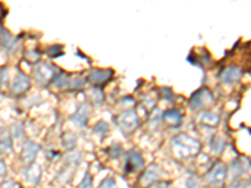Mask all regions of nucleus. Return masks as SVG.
<instances>
[{
	"mask_svg": "<svg viewBox=\"0 0 251 188\" xmlns=\"http://www.w3.org/2000/svg\"><path fill=\"white\" fill-rule=\"evenodd\" d=\"M172 148L177 158H190L201 151V144L195 138L182 133L172 138Z\"/></svg>",
	"mask_w": 251,
	"mask_h": 188,
	"instance_id": "1",
	"label": "nucleus"
},
{
	"mask_svg": "<svg viewBox=\"0 0 251 188\" xmlns=\"http://www.w3.org/2000/svg\"><path fill=\"white\" fill-rule=\"evenodd\" d=\"M117 123L123 132L131 133L140 125V119H138L137 113L133 109H129L118 116Z\"/></svg>",
	"mask_w": 251,
	"mask_h": 188,
	"instance_id": "2",
	"label": "nucleus"
},
{
	"mask_svg": "<svg viewBox=\"0 0 251 188\" xmlns=\"http://www.w3.org/2000/svg\"><path fill=\"white\" fill-rule=\"evenodd\" d=\"M226 177H227V167H226L225 163L217 162L215 163L214 167L208 171L207 176H206V180H207V182L210 183V185L220 187V186L224 185Z\"/></svg>",
	"mask_w": 251,
	"mask_h": 188,
	"instance_id": "3",
	"label": "nucleus"
},
{
	"mask_svg": "<svg viewBox=\"0 0 251 188\" xmlns=\"http://www.w3.org/2000/svg\"><path fill=\"white\" fill-rule=\"evenodd\" d=\"M35 79L42 84H46L49 80L54 79L55 69L51 66L47 64L46 62H38L34 68Z\"/></svg>",
	"mask_w": 251,
	"mask_h": 188,
	"instance_id": "4",
	"label": "nucleus"
},
{
	"mask_svg": "<svg viewBox=\"0 0 251 188\" xmlns=\"http://www.w3.org/2000/svg\"><path fill=\"white\" fill-rule=\"evenodd\" d=\"M145 164L143 157L141 156L138 152L129 151L126 156V163H125V173L129 174L133 173L136 171H140Z\"/></svg>",
	"mask_w": 251,
	"mask_h": 188,
	"instance_id": "5",
	"label": "nucleus"
},
{
	"mask_svg": "<svg viewBox=\"0 0 251 188\" xmlns=\"http://www.w3.org/2000/svg\"><path fill=\"white\" fill-rule=\"evenodd\" d=\"M212 102H214V97H212L211 92L206 88H202L192 95L190 104H191V108L194 111H197L206 104H211Z\"/></svg>",
	"mask_w": 251,
	"mask_h": 188,
	"instance_id": "6",
	"label": "nucleus"
},
{
	"mask_svg": "<svg viewBox=\"0 0 251 188\" xmlns=\"http://www.w3.org/2000/svg\"><path fill=\"white\" fill-rule=\"evenodd\" d=\"M30 88V79H29L28 75H25L24 73L19 71L15 77V79L12 83V92L14 95H22V94L25 93L28 89Z\"/></svg>",
	"mask_w": 251,
	"mask_h": 188,
	"instance_id": "7",
	"label": "nucleus"
},
{
	"mask_svg": "<svg viewBox=\"0 0 251 188\" xmlns=\"http://www.w3.org/2000/svg\"><path fill=\"white\" fill-rule=\"evenodd\" d=\"M89 113H91V107L87 103L79 104L77 111L71 116V122H73L77 125H80V127H84L87 124V120H88Z\"/></svg>",
	"mask_w": 251,
	"mask_h": 188,
	"instance_id": "8",
	"label": "nucleus"
},
{
	"mask_svg": "<svg viewBox=\"0 0 251 188\" xmlns=\"http://www.w3.org/2000/svg\"><path fill=\"white\" fill-rule=\"evenodd\" d=\"M112 77H113V70H111V69H94L91 71L88 80L96 86H100V84L108 83Z\"/></svg>",
	"mask_w": 251,
	"mask_h": 188,
	"instance_id": "9",
	"label": "nucleus"
},
{
	"mask_svg": "<svg viewBox=\"0 0 251 188\" xmlns=\"http://www.w3.org/2000/svg\"><path fill=\"white\" fill-rule=\"evenodd\" d=\"M160 177H161L160 167H158L157 164H151L149 165V168L146 169L145 173L142 174L140 182L143 187H149V186H151L152 183L156 182Z\"/></svg>",
	"mask_w": 251,
	"mask_h": 188,
	"instance_id": "10",
	"label": "nucleus"
},
{
	"mask_svg": "<svg viewBox=\"0 0 251 188\" xmlns=\"http://www.w3.org/2000/svg\"><path fill=\"white\" fill-rule=\"evenodd\" d=\"M241 75H243L241 69L237 68V67L230 66V67H226V68L221 71L220 79L223 80L224 83H226V84H230V83L237 82V80L241 78Z\"/></svg>",
	"mask_w": 251,
	"mask_h": 188,
	"instance_id": "11",
	"label": "nucleus"
},
{
	"mask_svg": "<svg viewBox=\"0 0 251 188\" xmlns=\"http://www.w3.org/2000/svg\"><path fill=\"white\" fill-rule=\"evenodd\" d=\"M40 151V147L37 143L28 141L24 144L23 149H22V160L26 163H33V161L35 160L38 152Z\"/></svg>",
	"mask_w": 251,
	"mask_h": 188,
	"instance_id": "12",
	"label": "nucleus"
},
{
	"mask_svg": "<svg viewBox=\"0 0 251 188\" xmlns=\"http://www.w3.org/2000/svg\"><path fill=\"white\" fill-rule=\"evenodd\" d=\"M40 176H42V171L37 163H30V165L24 169V178L26 180V182L31 183V185H38Z\"/></svg>",
	"mask_w": 251,
	"mask_h": 188,
	"instance_id": "13",
	"label": "nucleus"
},
{
	"mask_svg": "<svg viewBox=\"0 0 251 188\" xmlns=\"http://www.w3.org/2000/svg\"><path fill=\"white\" fill-rule=\"evenodd\" d=\"M197 120L206 125H210V127H216L220 122V117L216 113L211 111H205L201 112L199 116H197Z\"/></svg>",
	"mask_w": 251,
	"mask_h": 188,
	"instance_id": "14",
	"label": "nucleus"
},
{
	"mask_svg": "<svg viewBox=\"0 0 251 188\" xmlns=\"http://www.w3.org/2000/svg\"><path fill=\"white\" fill-rule=\"evenodd\" d=\"M246 164L244 162H241L240 160L234 161L231 164V178H232V182L235 181L240 180L244 174L246 173Z\"/></svg>",
	"mask_w": 251,
	"mask_h": 188,
	"instance_id": "15",
	"label": "nucleus"
},
{
	"mask_svg": "<svg viewBox=\"0 0 251 188\" xmlns=\"http://www.w3.org/2000/svg\"><path fill=\"white\" fill-rule=\"evenodd\" d=\"M165 119L167 120V123L174 125V127H178L181 124V120H182V116L177 111H169L166 112Z\"/></svg>",
	"mask_w": 251,
	"mask_h": 188,
	"instance_id": "16",
	"label": "nucleus"
},
{
	"mask_svg": "<svg viewBox=\"0 0 251 188\" xmlns=\"http://www.w3.org/2000/svg\"><path fill=\"white\" fill-rule=\"evenodd\" d=\"M0 149L12 152V138L6 131H0Z\"/></svg>",
	"mask_w": 251,
	"mask_h": 188,
	"instance_id": "17",
	"label": "nucleus"
},
{
	"mask_svg": "<svg viewBox=\"0 0 251 188\" xmlns=\"http://www.w3.org/2000/svg\"><path fill=\"white\" fill-rule=\"evenodd\" d=\"M89 95H91L92 100H93L97 106H100L104 102V95H103V92L100 91L98 87H92L89 89Z\"/></svg>",
	"mask_w": 251,
	"mask_h": 188,
	"instance_id": "18",
	"label": "nucleus"
},
{
	"mask_svg": "<svg viewBox=\"0 0 251 188\" xmlns=\"http://www.w3.org/2000/svg\"><path fill=\"white\" fill-rule=\"evenodd\" d=\"M69 75L66 73H59L54 77V84L57 88H67L69 87Z\"/></svg>",
	"mask_w": 251,
	"mask_h": 188,
	"instance_id": "19",
	"label": "nucleus"
},
{
	"mask_svg": "<svg viewBox=\"0 0 251 188\" xmlns=\"http://www.w3.org/2000/svg\"><path fill=\"white\" fill-rule=\"evenodd\" d=\"M225 145H226V143L223 138L215 137L211 142V151L214 152V153H217V154L223 153L224 148H225Z\"/></svg>",
	"mask_w": 251,
	"mask_h": 188,
	"instance_id": "20",
	"label": "nucleus"
},
{
	"mask_svg": "<svg viewBox=\"0 0 251 188\" xmlns=\"http://www.w3.org/2000/svg\"><path fill=\"white\" fill-rule=\"evenodd\" d=\"M94 132L97 134H100V136H104V134L108 133V124H107L106 122H103V120H100V122H98L97 124L94 125Z\"/></svg>",
	"mask_w": 251,
	"mask_h": 188,
	"instance_id": "21",
	"label": "nucleus"
},
{
	"mask_svg": "<svg viewBox=\"0 0 251 188\" xmlns=\"http://www.w3.org/2000/svg\"><path fill=\"white\" fill-rule=\"evenodd\" d=\"M93 180H92V176L89 173H86L83 181L80 182V185L78 186V188H93Z\"/></svg>",
	"mask_w": 251,
	"mask_h": 188,
	"instance_id": "22",
	"label": "nucleus"
},
{
	"mask_svg": "<svg viewBox=\"0 0 251 188\" xmlns=\"http://www.w3.org/2000/svg\"><path fill=\"white\" fill-rule=\"evenodd\" d=\"M63 47L62 46H53L48 49V54L50 55L51 58H57L62 54Z\"/></svg>",
	"mask_w": 251,
	"mask_h": 188,
	"instance_id": "23",
	"label": "nucleus"
},
{
	"mask_svg": "<svg viewBox=\"0 0 251 188\" xmlns=\"http://www.w3.org/2000/svg\"><path fill=\"white\" fill-rule=\"evenodd\" d=\"M23 132H24L23 124H22L20 122L15 123V124L13 125V136H14L15 138L22 137V136H23Z\"/></svg>",
	"mask_w": 251,
	"mask_h": 188,
	"instance_id": "24",
	"label": "nucleus"
},
{
	"mask_svg": "<svg viewBox=\"0 0 251 188\" xmlns=\"http://www.w3.org/2000/svg\"><path fill=\"white\" fill-rule=\"evenodd\" d=\"M86 83H87L86 79H83V78H75V79H73L69 82V86H71L72 88L78 89V88H83Z\"/></svg>",
	"mask_w": 251,
	"mask_h": 188,
	"instance_id": "25",
	"label": "nucleus"
},
{
	"mask_svg": "<svg viewBox=\"0 0 251 188\" xmlns=\"http://www.w3.org/2000/svg\"><path fill=\"white\" fill-rule=\"evenodd\" d=\"M100 188H117V185H116V181L113 178H106L100 183Z\"/></svg>",
	"mask_w": 251,
	"mask_h": 188,
	"instance_id": "26",
	"label": "nucleus"
},
{
	"mask_svg": "<svg viewBox=\"0 0 251 188\" xmlns=\"http://www.w3.org/2000/svg\"><path fill=\"white\" fill-rule=\"evenodd\" d=\"M108 151H112V153H109V154H111L113 158H118V157L121 156V153H122V149H121V147L118 144H113L111 148L108 149Z\"/></svg>",
	"mask_w": 251,
	"mask_h": 188,
	"instance_id": "27",
	"label": "nucleus"
},
{
	"mask_svg": "<svg viewBox=\"0 0 251 188\" xmlns=\"http://www.w3.org/2000/svg\"><path fill=\"white\" fill-rule=\"evenodd\" d=\"M161 117H162V113H161V111H158V109H157V111H154L153 116H152V118H151V124L152 125L158 124V123H160Z\"/></svg>",
	"mask_w": 251,
	"mask_h": 188,
	"instance_id": "28",
	"label": "nucleus"
},
{
	"mask_svg": "<svg viewBox=\"0 0 251 188\" xmlns=\"http://www.w3.org/2000/svg\"><path fill=\"white\" fill-rule=\"evenodd\" d=\"M186 188H200L199 183L194 178H190V180L186 181Z\"/></svg>",
	"mask_w": 251,
	"mask_h": 188,
	"instance_id": "29",
	"label": "nucleus"
},
{
	"mask_svg": "<svg viewBox=\"0 0 251 188\" xmlns=\"http://www.w3.org/2000/svg\"><path fill=\"white\" fill-rule=\"evenodd\" d=\"M6 176V165L3 160H0V178Z\"/></svg>",
	"mask_w": 251,
	"mask_h": 188,
	"instance_id": "30",
	"label": "nucleus"
},
{
	"mask_svg": "<svg viewBox=\"0 0 251 188\" xmlns=\"http://www.w3.org/2000/svg\"><path fill=\"white\" fill-rule=\"evenodd\" d=\"M0 188H15L14 181L9 180L6 181V182H3L1 183V186H0Z\"/></svg>",
	"mask_w": 251,
	"mask_h": 188,
	"instance_id": "31",
	"label": "nucleus"
},
{
	"mask_svg": "<svg viewBox=\"0 0 251 188\" xmlns=\"http://www.w3.org/2000/svg\"><path fill=\"white\" fill-rule=\"evenodd\" d=\"M6 69L5 68H0V84H3L6 80Z\"/></svg>",
	"mask_w": 251,
	"mask_h": 188,
	"instance_id": "32",
	"label": "nucleus"
},
{
	"mask_svg": "<svg viewBox=\"0 0 251 188\" xmlns=\"http://www.w3.org/2000/svg\"><path fill=\"white\" fill-rule=\"evenodd\" d=\"M154 188H169V183L167 182H160V183H157L156 187Z\"/></svg>",
	"mask_w": 251,
	"mask_h": 188,
	"instance_id": "33",
	"label": "nucleus"
},
{
	"mask_svg": "<svg viewBox=\"0 0 251 188\" xmlns=\"http://www.w3.org/2000/svg\"><path fill=\"white\" fill-rule=\"evenodd\" d=\"M227 188H245V186L240 185V183H232V185L228 186Z\"/></svg>",
	"mask_w": 251,
	"mask_h": 188,
	"instance_id": "34",
	"label": "nucleus"
},
{
	"mask_svg": "<svg viewBox=\"0 0 251 188\" xmlns=\"http://www.w3.org/2000/svg\"><path fill=\"white\" fill-rule=\"evenodd\" d=\"M5 29H3V26H1V25H0V38H1V35H3L4 34V33H5Z\"/></svg>",
	"mask_w": 251,
	"mask_h": 188,
	"instance_id": "35",
	"label": "nucleus"
}]
</instances>
